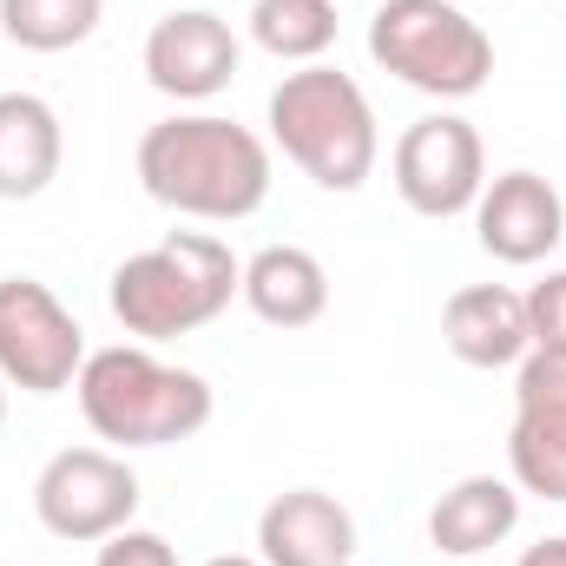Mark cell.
I'll return each instance as SVG.
<instances>
[{"mask_svg":"<svg viewBox=\"0 0 566 566\" xmlns=\"http://www.w3.org/2000/svg\"><path fill=\"white\" fill-rule=\"evenodd\" d=\"M264 566H349L356 560V521L323 488H290L258 514Z\"/></svg>","mask_w":566,"mask_h":566,"instance_id":"obj_11","label":"cell"},{"mask_svg":"<svg viewBox=\"0 0 566 566\" xmlns=\"http://www.w3.org/2000/svg\"><path fill=\"white\" fill-rule=\"evenodd\" d=\"M521 566H566V534L541 541V547H527V554H521Z\"/></svg>","mask_w":566,"mask_h":566,"instance_id":"obj_22","label":"cell"},{"mask_svg":"<svg viewBox=\"0 0 566 566\" xmlns=\"http://www.w3.org/2000/svg\"><path fill=\"white\" fill-rule=\"evenodd\" d=\"M251 33H258L264 53L316 66L336 46V7L329 0H258L251 7Z\"/></svg>","mask_w":566,"mask_h":566,"instance_id":"obj_17","label":"cell"},{"mask_svg":"<svg viewBox=\"0 0 566 566\" xmlns=\"http://www.w3.org/2000/svg\"><path fill=\"white\" fill-rule=\"evenodd\" d=\"M231 296H244V264L211 231H171L113 271V316L145 343H171L218 323Z\"/></svg>","mask_w":566,"mask_h":566,"instance_id":"obj_2","label":"cell"},{"mask_svg":"<svg viewBox=\"0 0 566 566\" xmlns=\"http://www.w3.org/2000/svg\"><path fill=\"white\" fill-rule=\"evenodd\" d=\"M514 527H521V488L501 474H468L428 507V541L441 547V560H481Z\"/></svg>","mask_w":566,"mask_h":566,"instance_id":"obj_13","label":"cell"},{"mask_svg":"<svg viewBox=\"0 0 566 566\" xmlns=\"http://www.w3.org/2000/svg\"><path fill=\"white\" fill-rule=\"evenodd\" d=\"M33 514L53 541H113L139 514V474L106 448H60L33 481Z\"/></svg>","mask_w":566,"mask_h":566,"instance_id":"obj_7","label":"cell"},{"mask_svg":"<svg viewBox=\"0 0 566 566\" xmlns=\"http://www.w3.org/2000/svg\"><path fill=\"white\" fill-rule=\"evenodd\" d=\"M441 566H474V560H441Z\"/></svg>","mask_w":566,"mask_h":566,"instance_id":"obj_25","label":"cell"},{"mask_svg":"<svg viewBox=\"0 0 566 566\" xmlns=\"http://www.w3.org/2000/svg\"><path fill=\"white\" fill-rule=\"evenodd\" d=\"M488 185L481 133L461 113H428L396 139V191L416 218H461Z\"/></svg>","mask_w":566,"mask_h":566,"instance_id":"obj_8","label":"cell"},{"mask_svg":"<svg viewBox=\"0 0 566 566\" xmlns=\"http://www.w3.org/2000/svg\"><path fill=\"white\" fill-rule=\"evenodd\" d=\"M369 60L428 99H474L494 73V40L454 0H382L369 20Z\"/></svg>","mask_w":566,"mask_h":566,"instance_id":"obj_5","label":"cell"},{"mask_svg":"<svg viewBox=\"0 0 566 566\" xmlns=\"http://www.w3.org/2000/svg\"><path fill=\"white\" fill-rule=\"evenodd\" d=\"M514 409H560L566 416V349H527L514 363Z\"/></svg>","mask_w":566,"mask_h":566,"instance_id":"obj_19","label":"cell"},{"mask_svg":"<svg viewBox=\"0 0 566 566\" xmlns=\"http://www.w3.org/2000/svg\"><path fill=\"white\" fill-rule=\"evenodd\" d=\"M86 329L40 277H0V376L27 396H60L80 382Z\"/></svg>","mask_w":566,"mask_h":566,"instance_id":"obj_6","label":"cell"},{"mask_svg":"<svg viewBox=\"0 0 566 566\" xmlns=\"http://www.w3.org/2000/svg\"><path fill=\"white\" fill-rule=\"evenodd\" d=\"M507 468H514V488L521 494L566 501V416L560 409H514Z\"/></svg>","mask_w":566,"mask_h":566,"instance_id":"obj_16","label":"cell"},{"mask_svg":"<svg viewBox=\"0 0 566 566\" xmlns=\"http://www.w3.org/2000/svg\"><path fill=\"white\" fill-rule=\"evenodd\" d=\"M0 422H7V376H0Z\"/></svg>","mask_w":566,"mask_h":566,"instance_id":"obj_24","label":"cell"},{"mask_svg":"<svg viewBox=\"0 0 566 566\" xmlns=\"http://www.w3.org/2000/svg\"><path fill=\"white\" fill-rule=\"evenodd\" d=\"M527 329L534 349H566V271H547V283L527 290Z\"/></svg>","mask_w":566,"mask_h":566,"instance_id":"obj_20","label":"cell"},{"mask_svg":"<svg viewBox=\"0 0 566 566\" xmlns=\"http://www.w3.org/2000/svg\"><path fill=\"white\" fill-rule=\"evenodd\" d=\"M106 0H0V33L27 53H66L93 40Z\"/></svg>","mask_w":566,"mask_h":566,"instance_id":"obj_18","label":"cell"},{"mask_svg":"<svg viewBox=\"0 0 566 566\" xmlns=\"http://www.w3.org/2000/svg\"><path fill=\"white\" fill-rule=\"evenodd\" d=\"M474 231H481L488 258H501V264H541V258H554V244L566 238V198L554 191V178H541L527 165L501 171L474 198Z\"/></svg>","mask_w":566,"mask_h":566,"instance_id":"obj_10","label":"cell"},{"mask_svg":"<svg viewBox=\"0 0 566 566\" xmlns=\"http://www.w3.org/2000/svg\"><path fill=\"white\" fill-rule=\"evenodd\" d=\"M139 185L151 205L205 224H238L271 198V145L238 119L218 113H178L145 126Z\"/></svg>","mask_w":566,"mask_h":566,"instance_id":"obj_1","label":"cell"},{"mask_svg":"<svg viewBox=\"0 0 566 566\" xmlns=\"http://www.w3.org/2000/svg\"><path fill=\"white\" fill-rule=\"evenodd\" d=\"M231 73H238V33L211 7L165 13L145 33V80L165 99H211V93L231 86Z\"/></svg>","mask_w":566,"mask_h":566,"instance_id":"obj_9","label":"cell"},{"mask_svg":"<svg viewBox=\"0 0 566 566\" xmlns=\"http://www.w3.org/2000/svg\"><path fill=\"white\" fill-rule=\"evenodd\" d=\"M441 343L468 363V369H514L534 349L527 329V296L507 283H468L441 303Z\"/></svg>","mask_w":566,"mask_h":566,"instance_id":"obj_12","label":"cell"},{"mask_svg":"<svg viewBox=\"0 0 566 566\" xmlns=\"http://www.w3.org/2000/svg\"><path fill=\"white\" fill-rule=\"evenodd\" d=\"M93 566H178L171 541L151 534V527H119L113 541H99V560Z\"/></svg>","mask_w":566,"mask_h":566,"instance_id":"obj_21","label":"cell"},{"mask_svg":"<svg viewBox=\"0 0 566 566\" xmlns=\"http://www.w3.org/2000/svg\"><path fill=\"white\" fill-rule=\"evenodd\" d=\"M244 303L271 323V329H310L329 310V271L303 251V244H264L244 264Z\"/></svg>","mask_w":566,"mask_h":566,"instance_id":"obj_15","label":"cell"},{"mask_svg":"<svg viewBox=\"0 0 566 566\" xmlns=\"http://www.w3.org/2000/svg\"><path fill=\"white\" fill-rule=\"evenodd\" d=\"M73 389H80L86 428L99 441H119V448H171V441H191L211 422V382L198 369L158 363L139 343L93 349L80 363Z\"/></svg>","mask_w":566,"mask_h":566,"instance_id":"obj_3","label":"cell"},{"mask_svg":"<svg viewBox=\"0 0 566 566\" xmlns=\"http://www.w3.org/2000/svg\"><path fill=\"white\" fill-rule=\"evenodd\" d=\"M271 139L323 191H363L376 171V151H382L376 106L336 66H303L271 93Z\"/></svg>","mask_w":566,"mask_h":566,"instance_id":"obj_4","label":"cell"},{"mask_svg":"<svg viewBox=\"0 0 566 566\" xmlns=\"http://www.w3.org/2000/svg\"><path fill=\"white\" fill-rule=\"evenodd\" d=\"M66 133L40 93H0V198L27 205L60 178Z\"/></svg>","mask_w":566,"mask_h":566,"instance_id":"obj_14","label":"cell"},{"mask_svg":"<svg viewBox=\"0 0 566 566\" xmlns=\"http://www.w3.org/2000/svg\"><path fill=\"white\" fill-rule=\"evenodd\" d=\"M205 566H264V560H251V554H218V560H205Z\"/></svg>","mask_w":566,"mask_h":566,"instance_id":"obj_23","label":"cell"}]
</instances>
